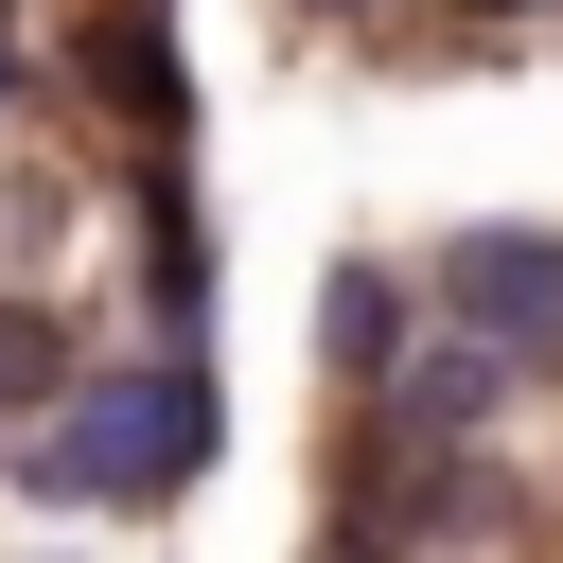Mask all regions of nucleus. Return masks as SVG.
Wrapping results in <instances>:
<instances>
[{"mask_svg": "<svg viewBox=\"0 0 563 563\" xmlns=\"http://www.w3.org/2000/svg\"><path fill=\"white\" fill-rule=\"evenodd\" d=\"M211 440H229V405H211V369H70V405H53V440H18V475L35 493H176V475H211Z\"/></svg>", "mask_w": 563, "mask_h": 563, "instance_id": "nucleus-1", "label": "nucleus"}, {"mask_svg": "<svg viewBox=\"0 0 563 563\" xmlns=\"http://www.w3.org/2000/svg\"><path fill=\"white\" fill-rule=\"evenodd\" d=\"M440 299H457L475 352H563V246H545V229H475V246L440 264Z\"/></svg>", "mask_w": 563, "mask_h": 563, "instance_id": "nucleus-2", "label": "nucleus"}, {"mask_svg": "<svg viewBox=\"0 0 563 563\" xmlns=\"http://www.w3.org/2000/svg\"><path fill=\"white\" fill-rule=\"evenodd\" d=\"M493 387H510V352L440 334V352H405V369H387V440H405V457H440V440H475V422H493Z\"/></svg>", "mask_w": 563, "mask_h": 563, "instance_id": "nucleus-3", "label": "nucleus"}, {"mask_svg": "<svg viewBox=\"0 0 563 563\" xmlns=\"http://www.w3.org/2000/svg\"><path fill=\"white\" fill-rule=\"evenodd\" d=\"M317 334H334V369H369V387H387V369H405V282H387V264H334Z\"/></svg>", "mask_w": 563, "mask_h": 563, "instance_id": "nucleus-4", "label": "nucleus"}, {"mask_svg": "<svg viewBox=\"0 0 563 563\" xmlns=\"http://www.w3.org/2000/svg\"><path fill=\"white\" fill-rule=\"evenodd\" d=\"M0 405H70V334L0 299Z\"/></svg>", "mask_w": 563, "mask_h": 563, "instance_id": "nucleus-5", "label": "nucleus"}, {"mask_svg": "<svg viewBox=\"0 0 563 563\" xmlns=\"http://www.w3.org/2000/svg\"><path fill=\"white\" fill-rule=\"evenodd\" d=\"M317 563H387V545H317Z\"/></svg>", "mask_w": 563, "mask_h": 563, "instance_id": "nucleus-6", "label": "nucleus"}, {"mask_svg": "<svg viewBox=\"0 0 563 563\" xmlns=\"http://www.w3.org/2000/svg\"><path fill=\"white\" fill-rule=\"evenodd\" d=\"M0 88H18V35H0Z\"/></svg>", "mask_w": 563, "mask_h": 563, "instance_id": "nucleus-7", "label": "nucleus"}, {"mask_svg": "<svg viewBox=\"0 0 563 563\" xmlns=\"http://www.w3.org/2000/svg\"><path fill=\"white\" fill-rule=\"evenodd\" d=\"M493 18H528V0H493Z\"/></svg>", "mask_w": 563, "mask_h": 563, "instance_id": "nucleus-8", "label": "nucleus"}]
</instances>
